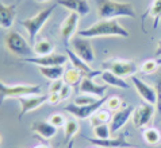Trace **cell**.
<instances>
[{
	"mask_svg": "<svg viewBox=\"0 0 161 148\" xmlns=\"http://www.w3.org/2000/svg\"><path fill=\"white\" fill-rule=\"evenodd\" d=\"M76 35L83 38H100V37H120V38H127L130 37V33L119 23L118 20L111 19V20H103L93 23L86 30H80L76 33Z\"/></svg>",
	"mask_w": 161,
	"mask_h": 148,
	"instance_id": "cell-1",
	"label": "cell"
},
{
	"mask_svg": "<svg viewBox=\"0 0 161 148\" xmlns=\"http://www.w3.org/2000/svg\"><path fill=\"white\" fill-rule=\"evenodd\" d=\"M97 16L103 20H111L117 18H136V10L131 3L115 2V0H96Z\"/></svg>",
	"mask_w": 161,
	"mask_h": 148,
	"instance_id": "cell-2",
	"label": "cell"
},
{
	"mask_svg": "<svg viewBox=\"0 0 161 148\" xmlns=\"http://www.w3.org/2000/svg\"><path fill=\"white\" fill-rule=\"evenodd\" d=\"M4 44H6L7 50L10 51L12 55L19 57V58H22V59L34 57V54H35L34 48L30 46L27 39L15 30L8 31L7 33L6 38H4Z\"/></svg>",
	"mask_w": 161,
	"mask_h": 148,
	"instance_id": "cell-3",
	"label": "cell"
},
{
	"mask_svg": "<svg viewBox=\"0 0 161 148\" xmlns=\"http://www.w3.org/2000/svg\"><path fill=\"white\" fill-rule=\"evenodd\" d=\"M34 94H42V88L39 85L20 84L8 86L0 81V104L7 98H19L25 96H34Z\"/></svg>",
	"mask_w": 161,
	"mask_h": 148,
	"instance_id": "cell-4",
	"label": "cell"
},
{
	"mask_svg": "<svg viewBox=\"0 0 161 148\" xmlns=\"http://www.w3.org/2000/svg\"><path fill=\"white\" fill-rule=\"evenodd\" d=\"M53 11H54V6L45 8V10H42L41 12H38L37 15H34L31 18L20 20V26H23L25 30L27 31L30 42H33V43L35 42V38H37L38 33L41 31L42 26L49 20V18L52 16Z\"/></svg>",
	"mask_w": 161,
	"mask_h": 148,
	"instance_id": "cell-5",
	"label": "cell"
},
{
	"mask_svg": "<svg viewBox=\"0 0 161 148\" xmlns=\"http://www.w3.org/2000/svg\"><path fill=\"white\" fill-rule=\"evenodd\" d=\"M103 67L111 73L117 74L118 77H133L137 73L138 66L136 62L126 61V59H108L103 62Z\"/></svg>",
	"mask_w": 161,
	"mask_h": 148,
	"instance_id": "cell-6",
	"label": "cell"
},
{
	"mask_svg": "<svg viewBox=\"0 0 161 148\" xmlns=\"http://www.w3.org/2000/svg\"><path fill=\"white\" fill-rule=\"evenodd\" d=\"M107 98H108V97L104 96V97L99 98V100H97L95 104H92V105H86V106H77L76 104H73V102H72V104L64 106V109L68 112V113L72 115L73 117H76L77 120H86V119L91 117V116L95 113L96 110L102 109V106H104Z\"/></svg>",
	"mask_w": 161,
	"mask_h": 148,
	"instance_id": "cell-7",
	"label": "cell"
},
{
	"mask_svg": "<svg viewBox=\"0 0 161 148\" xmlns=\"http://www.w3.org/2000/svg\"><path fill=\"white\" fill-rule=\"evenodd\" d=\"M72 50L76 53V55L80 57L84 62L87 64H92L95 61V53H93V47L92 43L88 38H83V37H75L70 42Z\"/></svg>",
	"mask_w": 161,
	"mask_h": 148,
	"instance_id": "cell-8",
	"label": "cell"
},
{
	"mask_svg": "<svg viewBox=\"0 0 161 148\" xmlns=\"http://www.w3.org/2000/svg\"><path fill=\"white\" fill-rule=\"evenodd\" d=\"M68 55L61 53H50L47 55H35L30 58H25V62L37 65L38 67H49V66H62L66 62Z\"/></svg>",
	"mask_w": 161,
	"mask_h": 148,
	"instance_id": "cell-9",
	"label": "cell"
},
{
	"mask_svg": "<svg viewBox=\"0 0 161 148\" xmlns=\"http://www.w3.org/2000/svg\"><path fill=\"white\" fill-rule=\"evenodd\" d=\"M20 104V110H19V117H22L23 115L33 112L35 109H38L39 106H42L43 104H46L49 101V94H34V96H25L16 98Z\"/></svg>",
	"mask_w": 161,
	"mask_h": 148,
	"instance_id": "cell-10",
	"label": "cell"
},
{
	"mask_svg": "<svg viewBox=\"0 0 161 148\" xmlns=\"http://www.w3.org/2000/svg\"><path fill=\"white\" fill-rule=\"evenodd\" d=\"M131 82L134 85V88H136L138 96H140L146 104H150L154 106L157 105V90H156L153 86L147 85L145 81L138 78L137 75H133L131 77Z\"/></svg>",
	"mask_w": 161,
	"mask_h": 148,
	"instance_id": "cell-11",
	"label": "cell"
},
{
	"mask_svg": "<svg viewBox=\"0 0 161 148\" xmlns=\"http://www.w3.org/2000/svg\"><path fill=\"white\" fill-rule=\"evenodd\" d=\"M134 108L133 105H127L125 108H120L119 110H117L115 113L113 115L110 121V129H111V135H115L118 131H120L129 120L131 119L133 116V112H134Z\"/></svg>",
	"mask_w": 161,
	"mask_h": 148,
	"instance_id": "cell-12",
	"label": "cell"
},
{
	"mask_svg": "<svg viewBox=\"0 0 161 148\" xmlns=\"http://www.w3.org/2000/svg\"><path fill=\"white\" fill-rule=\"evenodd\" d=\"M154 116V105L150 104H142L140 106H137L133 112V124L137 128H144L152 121Z\"/></svg>",
	"mask_w": 161,
	"mask_h": 148,
	"instance_id": "cell-13",
	"label": "cell"
},
{
	"mask_svg": "<svg viewBox=\"0 0 161 148\" xmlns=\"http://www.w3.org/2000/svg\"><path fill=\"white\" fill-rule=\"evenodd\" d=\"M79 20H80V15L76 12H70L68 16L65 18V20L62 22L60 33H61V38L65 43H68L72 39L76 33H77V27H79Z\"/></svg>",
	"mask_w": 161,
	"mask_h": 148,
	"instance_id": "cell-14",
	"label": "cell"
},
{
	"mask_svg": "<svg viewBox=\"0 0 161 148\" xmlns=\"http://www.w3.org/2000/svg\"><path fill=\"white\" fill-rule=\"evenodd\" d=\"M108 88V85H97L93 78L83 77L81 82L79 84V92L81 94H89V96H95L97 98L104 97V93Z\"/></svg>",
	"mask_w": 161,
	"mask_h": 148,
	"instance_id": "cell-15",
	"label": "cell"
},
{
	"mask_svg": "<svg viewBox=\"0 0 161 148\" xmlns=\"http://www.w3.org/2000/svg\"><path fill=\"white\" fill-rule=\"evenodd\" d=\"M66 55H68L69 58V62L72 64L73 67H76L77 70H80L81 73L84 74V77H89V78H93V77H96V75H99L100 77V74H102V71H96V70H93L89 67V64H87V62H84L81 58L76 55V53L72 50V48H69V47H66Z\"/></svg>",
	"mask_w": 161,
	"mask_h": 148,
	"instance_id": "cell-16",
	"label": "cell"
},
{
	"mask_svg": "<svg viewBox=\"0 0 161 148\" xmlns=\"http://www.w3.org/2000/svg\"><path fill=\"white\" fill-rule=\"evenodd\" d=\"M87 140L100 148H137L134 144H130L125 140L123 136L110 139H87Z\"/></svg>",
	"mask_w": 161,
	"mask_h": 148,
	"instance_id": "cell-17",
	"label": "cell"
},
{
	"mask_svg": "<svg viewBox=\"0 0 161 148\" xmlns=\"http://www.w3.org/2000/svg\"><path fill=\"white\" fill-rule=\"evenodd\" d=\"M57 4L69 10L70 12L79 13L80 16L87 15V13H89V10H91L88 0H57Z\"/></svg>",
	"mask_w": 161,
	"mask_h": 148,
	"instance_id": "cell-18",
	"label": "cell"
},
{
	"mask_svg": "<svg viewBox=\"0 0 161 148\" xmlns=\"http://www.w3.org/2000/svg\"><path fill=\"white\" fill-rule=\"evenodd\" d=\"M31 129H33V132L39 135L41 137L49 140V139H52L53 136H56L58 128L54 127L53 124H50L49 121H35V123L31 124Z\"/></svg>",
	"mask_w": 161,
	"mask_h": 148,
	"instance_id": "cell-19",
	"label": "cell"
},
{
	"mask_svg": "<svg viewBox=\"0 0 161 148\" xmlns=\"http://www.w3.org/2000/svg\"><path fill=\"white\" fill-rule=\"evenodd\" d=\"M16 16L15 6H7V4L0 3V27L3 28H11L14 24Z\"/></svg>",
	"mask_w": 161,
	"mask_h": 148,
	"instance_id": "cell-20",
	"label": "cell"
},
{
	"mask_svg": "<svg viewBox=\"0 0 161 148\" xmlns=\"http://www.w3.org/2000/svg\"><path fill=\"white\" fill-rule=\"evenodd\" d=\"M100 79L108 86H114V88H120V89H129L130 86L127 85V82L125 81L122 77H118L117 74L111 73L108 70L102 71L100 74Z\"/></svg>",
	"mask_w": 161,
	"mask_h": 148,
	"instance_id": "cell-21",
	"label": "cell"
},
{
	"mask_svg": "<svg viewBox=\"0 0 161 148\" xmlns=\"http://www.w3.org/2000/svg\"><path fill=\"white\" fill-rule=\"evenodd\" d=\"M84 77V74L81 73L80 70H77L76 67H69V69H66L64 71V75H62V81L69 85V86H77V85L81 82V79Z\"/></svg>",
	"mask_w": 161,
	"mask_h": 148,
	"instance_id": "cell-22",
	"label": "cell"
},
{
	"mask_svg": "<svg viewBox=\"0 0 161 148\" xmlns=\"http://www.w3.org/2000/svg\"><path fill=\"white\" fill-rule=\"evenodd\" d=\"M39 73H41L45 78L50 79V81H56V79H60L62 78L64 75V66H49V67H38Z\"/></svg>",
	"mask_w": 161,
	"mask_h": 148,
	"instance_id": "cell-23",
	"label": "cell"
},
{
	"mask_svg": "<svg viewBox=\"0 0 161 148\" xmlns=\"http://www.w3.org/2000/svg\"><path fill=\"white\" fill-rule=\"evenodd\" d=\"M111 117H113V116H111L108 109H99L89 117V123H91L92 128H93V127H97V125H100V124L108 123V121H111Z\"/></svg>",
	"mask_w": 161,
	"mask_h": 148,
	"instance_id": "cell-24",
	"label": "cell"
},
{
	"mask_svg": "<svg viewBox=\"0 0 161 148\" xmlns=\"http://www.w3.org/2000/svg\"><path fill=\"white\" fill-rule=\"evenodd\" d=\"M34 53L35 55H47V54L53 53L54 50V46H53V43L50 40L47 39H39L37 42L34 43Z\"/></svg>",
	"mask_w": 161,
	"mask_h": 148,
	"instance_id": "cell-25",
	"label": "cell"
},
{
	"mask_svg": "<svg viewBox=\"0 0 161 148\" xmlns=\"http://www.w3.org/2000/svg\"><path fill=\"white\" fill-rule=\"evenodd\" d=\"M144 140L150 145H157L161 143V133L156 128H146L142 132Z\"/></svg>",
	"mask_w": 161,
	"mask_h": 148,
	"instance_id": "cell-26",
	"label": "cell"
},
{
	"mask_svg": "<svg viewBox=\"0 0 161 148\" xmlns=\"http://www.w3.org/2000/svg\"><path fill=\"white\" fill-rule=\"evenodd\" d=\"M64 133H65V139L66 140H72V139L75 137V135L79 132V129H80V125L77 123V120L76 119H70V120H66V123L64 127Z\"/></svg>",
	"mask_w": 161,
	"mask_h": 148,
	"instance_id": "cell-27",
	"label": "cell"
},
{
	"mask_svg": "<svg viewBox=\"0 0 161 148\" xmlns=\"http://www.w3.org/2000/svg\"><path fill=\"white\" fill-rule=\"evenodd\" d=\"M93 135H95L96 139H110L111 137L110 125L104 123V124L97 125V127H93Z\"/></svg>",
	"mask_w": 161,
	"mask_h": 148,
	"instance_id": "cell-28",
	"label": "cell"
},
{
	"mask_svg": "<svg viewBox=\"0 0 161 148\" xmlns=\"http://www.w3.org/2000/svg\"><path fill=\"white\" fill-rule=\"evenodd\" d=\"M97 100H99V98L95 97V96H89V94H81L80 93V96H77L75 98L73 104H76L77 106H86V105L95 104Z\"/></svg>",
	"mask_w": 161,
	"mask_h": 148,
	"instance_id": "cell-29",
	"label": "cell"
},
{
	"mask_svg": "<svg viewBox=\"0 0 161 148\" xmlns=\"http://www.w3.org/2000/svg\"><path fill=\"white\" fill-rule=\"evenodd\" d=\"M104 106H107V109L108 110H114L117 112L120 109V106H122V100L118 97V96H113V97H108L106 101Z\"/></svg>",
	"mask_w": 161,
	"mask_h": 148,
	"instance_id": "cell-30",
	"label": "cell"
},
{
	"mask_svg": "<svg viewBox=\"0 0 161 148\" xmlns=\"http://www.w3.org/2000/svg\"><path fill=\"white\" fill-rule=\"evenodd\" d=\"M141 71L145 74H152L157 70V62L153 61V59H149V61H145L144 64L141 65Z\"/></svg>",
	"mask_w": 161,
	"mask_h": 148,
	"instance_id": "cell-31",
	"label": "cell"
},
{
	"mask_svg": "<svg viewBox=\"0 0 161 148\" xmlns=\"http://www.w3.org/2000/svg\"><path fill=\"white\" fill-rule=\"evenodd\" d=\"M47 121H49L50 124L54 125V127H57V128L64 127L65 123H66L65 117H64L62 115H60V113H53V115H50V117H49Z\"/></svg>",
	"mask_w": 161,
	"mask_h": 148,
	"instance_id": "cell-32",
	"label": "cell"
},
{
	"mask_svg": "<svg viewBox=\"0 0 161 148\" xmlns=\"http://www.w3.org/2000/svg\"><path fill=\"white\" fill-rule=\"evenodd\" d=\"M64 85H65V82L62 81V78L56 79V81H52L50 86H49V93H60Z\"/></svg>",
	"mask_w": 161,
	"mask_h": 148,
	"instance_id": "cell-33",
	"label": "cell"
},
{
	"mask_svg": "<svg viewBox=\"0 0 161 148\" xmlns=\"http://www.w3.org/2000/svg\"><path fill=\"white\" fill-rule=\"evenodd\" d=\"M150 16L154 19H158L161 16V0H154L153 6L150 8Z\"/></svg>",
	"mask_w": 161,
	"mask_h": 148,
	"instance_id": "cell-34",
	"label": "cell"
},
{
	"mask_svg": "<svg viewBox=\"0 0 161 148\" xmlns=\"http://www.w3.org/2000/svg\"><path fill=\"white\" fill-rule=\"evenodd\" d=\"M70 94H72V86H69V85H64L61 89V92H60V98H61V101H64V100H68V98L70 97Z\"/></svg>",
	"mask_w": 161,
	"mask_h": 148,
	"instance_id": "cell-35",
	"label": "cell"
},
{
	"mask_svg": "<svg viewBox=\"0 0 161 148\" xmlns=\"http://www.w3.org/2000/svg\"><path fill=\"white\" fill-rule=\"evenodd\" d=\"M58 102H61L60 93H49V101H47V104H50V105H57Z\"/></svg>",
	"mask_w": 161,
	"mask_h": 148,
	"instance_id": "cell-36",
	"label": "cell"
},
{
	"mask_svg": "<svg viewBox=\"0 0 161 148\" xmlns=\"http://www.w3.org/2000/svg\"><path fill=\"white\" fill-rule=\"evenodd\" d=\"M157 109L158 112H161V77L158 79V82H157Z\"/></svg>",
	"mask_w": 161,
	"mask_h": 148,
	"instance_id": "cell-37",
	"label": "cell"
},
{
	"mask_svg": "<svg viewBox=\"0 0 161 148\" xmlns=\"http://www.w3.org/2000/svg\"><path fill=\"white\" fill-rule=\"evenodd\" d=\"M156 53H157V55H161V40H158V43H157V50H156Z\"/></svg>",
	"mask_w": 161,
	"mask_h": 148,
	"instance_id": "cell-38",
	"label": "cell"
},
{
	"mask_svg": "<svg viewBox=\"0 0 161 148\" xmlns=\"http://www.w3.org/2000/svg\"><path fill=\"white\" fill-rule=\"evenodd\" d=\"M66 148H73V139L68 141V145H66Z\"/></svg>",
	"mask_w": 161,
	"mask_h": 148,
	"instance_id": "cell-39",
	"label": "cell"
},
{
	"mask_svg": "<svg viewBox=\"0 0 161 148\" xmlns=\"http://www.w3.org/2000/svg\"><path fill=\"white\" fill-rule=\"evenodd\" d=\"M35 2H38V3H47V2H50V0H35Z\"/></svg>",
	"mask_w": 161,
	"mask_h": 148,
	"instance_id": "cell-40",
	"label": "cell"
},
{
	"mask_svg": "<svg viewBox=\"0 0 161 148\" xmlns=\"http://www.w3.org/2000/svg\"><path fill=\"white\" fill-rule=\"evenodd\" d=\"M34 148H49L47 145H43V144H41V145H37V147H34Z\"/></svg>",
	"mask_w": 161,
	"mask_h": 148,
	"instance_id": "cell-41",
	"label": "cell"
},
{
	"mask_svg": "<svg viewBox=\"0 0 161 148\" xmlns=\"http://www.w3.org/2000/svg\"><path fill=\"white\" fill-rule=\"evenodd\" d=\"M0 143H2V136H0Z\"/></svg>",
	"mask_w": 161,
	"mask_h": 148,
	"instance_id": "cell-42",
	"label": "cell"
}]
</instances>
